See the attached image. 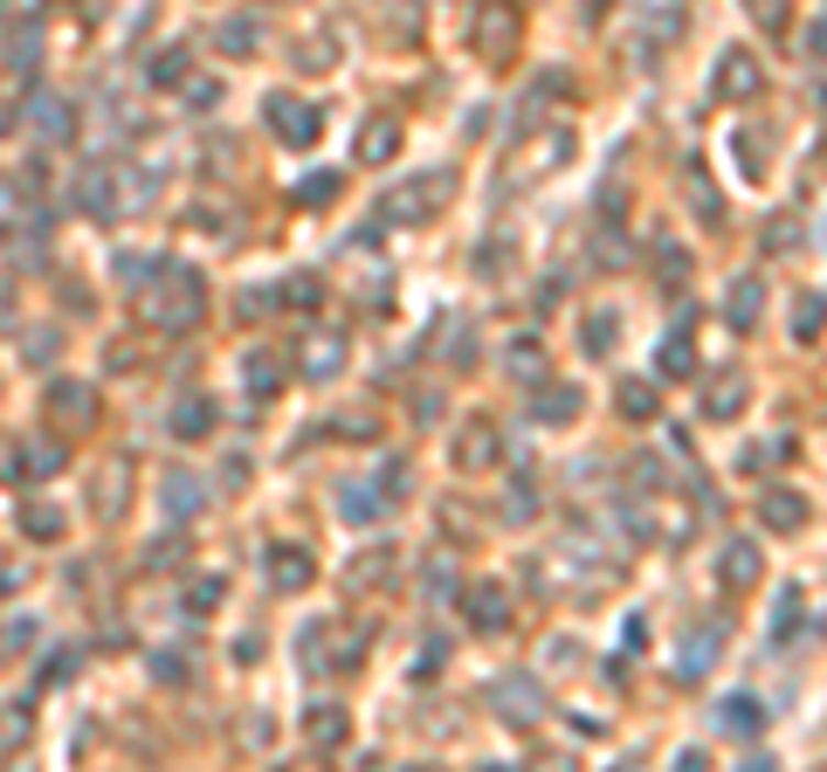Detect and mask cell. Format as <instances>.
<instances>
[{
    "label": "cell",
    "instance_id": "1",
    "mask_svg": "<svg viewBox=\"0 0 827 772\" xmlns=\"http://www.w3.org/2000/svg\"><path fill=\"white\" fill-rule=\"evenodd\" d=\"M455 200V173L449 166H434V173H421V179H407V187H394L379 200V221H407V228H421V221H434Z\"/></svg>",
    "mask_w": 827,
    "mask_h": 772
},
{
    "label": "cell",
    "instance_id": "2",
    "mask_svg": "<svg viewBox=\"0 0 827 772\" xmlns=\"http://www.w3.org/2000/svg\"><path fill=\"white\" fill-rule=\"evenodd\" d=\"M366 662V635L345 628V621H318L304 635V669L310 676H345V669Z\"/></svg>",
    "mask_w": 827,
    "mask_h": 772
},
{
    "label": "cell",
    "instance_id": "3",
    "mask_svg": "<svg viewBox=\"0 0 827 772\" xmlns=\"http://www.w3.org/2000/svg\"><path fill=\"white\" fill-rule=\"evenodd\" d=\"M145 318H152V324H166V331H187V324L200 318V276L166 263L159 283H145Z\"/></svg>",
    "mask_w": 827,
    "mask_h": 772
},
{
    "label": "cell",
    "instance_id": "4",
    "mask_svg": "<svg viewBox=\"0 0 827 772\" xmlns=\"http://www.w3.org/2000/svg\"><path fill=\"white\" fill-rule=\"evenodd\" d=\"M470 48L483 63H517V48H525V14L517 8H470Z\"/></svg>",
    "mask_w": 827,
    "mask_h": 772
},
{
    "label": "cell",
    "instance_id": "5",
    "mask_svg": "<svg viewBox=\"0 0 827 772\" xmlns=\"http://www.w3.org/2000/svg\"><path fill=\"white\" fill-rule=\"evenodd\" d=\"M724 635H731V628H724V614H704V621L683 635V649H676V676H683V683H704L710 669H717Z\"/></svg>",
    "mask_w": 827,
    "mask_h": 772
},
{
    "label": "cell",
    "instance_id": "6",
    "mask_svg": "<svg viewBox=\"0 0 827 772\" xmlns=\"http://www.w3.org/2000/svg\"><path fill=\"white\" fill-rule=\"evenodd\" d=\"M489 704H497L504 725H538L545 717V690H538V676H497V690H489Z\"/></svg>",
    "mask_w": 827,
    "mask_h": 772
},
{
    "label": "cell",
    "instance_id": "7",
    "mask_svg": "<svg viewBox=\"0 0 827 772\" xmlns=\"http://www.w3.org/2000/svg\"><path fill=\"white\" fill-rule=\"evenodd\" d=\"M497 462H504V434H497V421H489V415H476L470 428L455 434V470L483 476V470H497Z\"/></svg>",
    "mask_w": 827,
    "mask_h": 772
},
{
    "label": "cell",
    "instance_id": "8",
    "mask_svg": "<svg viewBox=\"0 0 827 772\" xmlns=\"http://www.w3.org/2000/svg\"><path fill=\"white\" fill-rule=\"evenodd\" d=\"M462 614H470L476 635H504L510 628V586H497V580L462 586Z\"/></svg>",
    "mask_w": 827,
    "mask_h": 772
},
{
    "label": "cell",
    "instance_id": "9",
    "mask_svg": "<svg viewBox=\"0 0 827 772\" xmlns=\"http://www.w3.org/2000/svg\"><path fill=\"white\" fill-rule=\"evenodd\" d=\"M710 84H717V97H724V104H745V97H759V90H765V69L752 63V48H724Z\"/></svg>",
    "mask_w": 827,
    "mask_h": 772
},
{
    "label": "cell",
    "instance_id": "10",
    "mask_svg": "<svg viewBox=\"0 0 827 772\" xmlns=\"http://www.w3.org/2000/svg\"><path fill=\"white\" fill-rule=\"evenodd\" d=\"M263 111H269V132H276L283 145H310V139H318V111H310L304 97H290V90H276V97H269Z\"/></svg>",
    "mask_w": 827,
    "mask_h": 772
},
{
    "label": "cell",
    "instance_id": "11",
    "mask_svg": "<svg viewBox=\"0 0 827 772\" xmlns=\"http://www.w3.org/2000/svg\"><path fill=\"white\" fill-rule=\"evenodd\" d=\"M759 573H765V559H759L752 538H731V545L717 552V586H724V594H745V586H759Z\"/></svg>",
    "mask_w": 827,
    "mask_h": 772
},
{
    "label": "cell",
    "instance_id": "12",
    "mask_svg": "<svg viewBox=\"0 0 827 772\" xmlns=\"http://www.w3.org/2000/svg\"><path fill=\"white\" fill-rule=\"evenodd\" d=\"M352 152H359V166H386V159L400 152V118H394V111H373L366 124H359Z\"/></svg>",
    "mask_w": 827,
    "mask_h": 772
},
{
    "label": "cell",
    "instance_id": "13",
    "mask_svg": "<svg viewBox=\"0 0 827 772\" xmlns=\"http://www.w3.org/2000/svg\"><path fill=\"white\" fill-rule=\"evenodd\" d=\"M710 725H717L724 738H759V731H765V704H759V697H745V690H731V697H717Z\"/></svg>",
    "mask_w": 827,
    "mask_h": 772
},
{
    "label": "cell",
    "instance_id": "14",
    "mask_svg": "<svg viewBox=\"0 0 827 772\" xmlns=\"http://www.w3.org/2000/svg\"><path fill=\"white\" fill-rule=\"evenodd\" d=\"M531 421H538V428H565V421H580V386H565V379H538V394H531Z\"/></svg>",
    "mask_w": 827,
    "mask_h": 772
},
{
    "label": "cell",
    "instance_id": "15",
    "mask_svg": "<svg viewBox=\"0 0 827 772\" xmlns=\"http://www.w3.org/2000/svg\"><path fill=\"white\" fill-rule=\"evenodd\" d=\"M745 400H752V379H745L738 366H724V373L710 379V394H704V415H710V421H738Z\"/></svg>",
    "mask_w": 827,
    "mask_h": 772
},
{
    "label": "cell",
    "instance_id": "16",
    "mask_svg": "<svg viewBox=\"0 0 827 772\" xmlns=\"http://www.w3.org/2000/svg\"><path fill=\"white\" fill-rule=\"evenodd\" d=\"M310 573H318V565H310V545H276L269 552V586L276 594H304Z\"/></svg>",
    "mask_w": 827,
    "mask_h": 772
},
{
    "label": "cell",
    "instance_id": "17",
    "mask_svg": "<svg viewBox=\"0 0 827 772\" xmlns=\"http://www.w3.org/2000/svg\"><path fill=\"white\" fill-rule=\"evenodd\" d=\"M297 366H304V379H331V373L345 366V339H339V331H310L304 352H297Z\"/></svg>",
    "mask_w": 827,
    "mask_h": 772
},
{
    "label": "cell",
    "instance_id": "18",
    "mask_svg": "<svg viewBox=\"0 0 827 772\" xmlns=\"http://www.w3.org/2000/svg\"><path fill=\"white\" fill-rule=\"evenodd\" d=\"M724 318H731V331H752L765 318V283L759 276H738L731 297H724Z\"/></svg>",
    "mask_w": 827,
    "mask_h": 772
},
{
    "label": "cell",
    "instance_id": "19",
    "mask_svg": "<svg viewBox=\"0 0 827 772\" xmlns=\"http://www.w3.org/2000/svg\"><path fill=\"white\" fill-rule=\"evenodd\" d=\"M386 510H394V504L379 497V483H345V490H339V518L345 525H379Z\"/></svg>",
    "mask_w": 827,
    "mask_h": 772
},
{
    "label": "cell",
    "instance_id": "20",
    "mask_svg": "<svg viewBox=\"0 0 827 772\" xmlns=\"http://www.w3.org/2000/svg\"><path fill=\"white\" fill-rule=\"evenodd\" d=\"M759 525L765 531H800V525H807V497H800V490H765L759 497Z\"/></svg>",
    "mask_w": 827,
    "mask_h": 772
},
{
    "label": "cell",
    "instance_id": "21",
    "mask_svg": "<svg viewBox=\"0 0 827 772\" xmlns=\"http://www.w3.org/2000/svg\"><path fill=\"white\" fill-rule=\"evenodd\" d=\"M683 194H690V208H696V221H710V228L724 221V194L710 187V173H704V166H696V159L683 166Z\"/></svg>",
    "mask_w": 827,
    "mask_h": 772
},
{
    "label": "cell",
    "instance_id": "22",
    "mask_svg": "<svg viewBox=\"0 0 827 772\" xmlns=\"http://www.w3.org/2000/svg\"><path fill=\"white\" fill-rule=\"evenodd\" d=\"M655 373H662V379H690V373H696V345H690V331H683V324L662 339V352H655Z\"/></svg>",
    "mask_w": 827,
    "mask_h": 772
},
{
    "label": "cell",
    "instance_id": "23",
    "mask_svg": "<svg viewBox=\"0 0 827 772\" xmlns=\"http://www.w3.org/2000/svg\"><path fill=\"white\" fill-rule=\"evenodd\" d=\"M214 400H179L173 407V434H179V442H207V434H214Z\"/></svg>",
    "mask_w": 827,
    "mask_h": 772
},
{
    "label": "cell",
    "instance_id": "24",
    "mask_svg": "<svg viewBox=\"0 0 827 772\" xmlns=\"http://www.w3.org/2000/svg\"><path fill=\"white\" fill-rule=\"evenodd\" d=\"M304 731H310V745H324V752H339V745H345V731H352V717H345L339 704H318V710L304 717Z\"/></svg>",
    "mask_w": 827,
    "mask_h": 772
},
{
    "label": "cell",
    "instance_id": "25",
    "mask_svg": "<svg viewBox=\"0 0 827 772\" xmlns=\"http://www.w3.org/2000/svg\"><path fill=\"white\" fill-rule=\"evenodd\" d=\"M580 339H586V359H614V345H620V311H586Z\"/></svg>",
    "mask_w": 827,
    "mask_h": 772
},
{
    "label": "cell",
    "instance_id": "26",
    "mask_svg": "<svg viewBox=\"0 0 827 772\" xmlns=\"http://www.w3.org/2000/svg\"><path fill=\"white\" fill-rule=\"evenodd\" d=\"M780 462H793V442H786V434H772V442L738 449V470H745V476H765V470H780Z\"/></svg>",
    "mask_w": 827,
    "mask_h": 772
},
{
    "label": "cell",
    "instance_id": "27",
    "mask_svg": "<svg viewBox=\"0 0 827 772\" xmlns=\"http://www.w3.org/2000/svg\"><path fill=\"white\" fill-rule=\"evenodd\" d=\"M620 415H628V421H655L662 415L655 379H620Z\"/></svg>",
    "mask_w": 827,
    "mask_h": 772
},
{
    "label": "cell",
    "instance_id": "28",
    "mask_svg": "<svg viewBox=\"0 0 827 772\" xmlns=\"http://www.w3.org/2000/svg\"><path fill=\"white\" fill-rule=\"evenodd\" d=\"M242 379H249V394L269 400L276 386H283V359H276V352H249V359H242Z\"/></svg>",
    "mask_w": 827,
    "mask_h": 772
},
{
    "label": "cell",
    "instance_id": "29",
    "mask_svg": "<svg viewBox=\"0 0 827 772\" xmlns=\"http://www.w3.org/2000/svg\"><path fill=\"white\" fill-rule=\"evenodd\" d=\"M124 476H132V462H124V455H111V462H103V476H97V510H103V518H118V510H124Z\"/></svg>",
    "mask_w": 827,
    "mask_h": 772
},
{
    "label": "cell",
    "instance_id": "30",
    "mask_svg": "<svg viewBox=\"0 0 827 772\" xmlns=\"http://www.w3.org/2000/svg\"><path fill=\"white\" fill-rule=\"evenodd\" d=\"M820 331H827V297H814V290H807V297L793 304V339H800V345H814Z\"/></svg>",
    "mask_w": 827,
    "mask_h": 772
},
{
    "label": "cell",
    "instance_id": "31",
    "mask_svg": "<svg viewBox=\"0 0 827 772\" xmlns=\"http://www.w3.org/2000/svg\"><path fill=\"white\" fill-rule=\"evenodd\" d=\"M655 276H662V290H676V283L690 276V255H683V242H655Z\"/></svg>",
    "mask_w": 827,
    "mask_h": 772
},
{
    "label": "cell",
    "instance_id": "32",
    "mask_svg": "<svg viewBox=\"0 0 827 772\" xmlns=\"http://www.w3.org/2000/svg\"><path fill=\"white\" fill-rule=\"evenodd\" d=\"M800 614H807V600H800V586H786V594H780V607H772V641H793Z\"/></svg>",
    "mask_w": 827,
    "mask_h": 772
},
{
    "label": "cell",
    "instance_id": "33",
    "mask_svg": "<svg viewBox=\"0 0 827 772\" xmlns=\"http://www.w3.org/2000/svg\"><path fill=\"white\" fill-rule=\"evenodd\" d=\"M731 145H738V166H745V179H759V173H765V152H772V139H765V132H738Z\"/></svg>",
    "mask_w": 827,
    "mask_h": 772
},
{
    "label": "cell",
    "instance_id": "34",
    "mask_svg": "<svg viewBox=\"0 0 827 772\" xmlns=\"http://www.w3.org/2000/svg\"><path fill=\"white\" fill-rule=\"evenodd\" d=\"M166 510H173V518H194V510H200V483H187V476H166Z\"/></svg>",
    "mask_w": 827,
    "mask_h": 772
},
{
    "label": "cell",
    "instance_id": "35",
    "mask_svg": "<svg viewBox=\"0 0 827 772\" xmlns=\"http://www.w3.org/2000/svg\"><path fill=\"white\" fill-rule=\"evenodd\" d=\"M48 415H56V421H90V394H76V386H56V394H48Z\"/></svg>",
    "mask_w": 827,
    "mask_h": 772
},
{
    "label": "cell",
    "instance_id": "36",
    "mask_svg": "<svg viewBox=\"0 0 827 772\" xmlns=\"http://www.w3.org/2000/svg\"><path fill=\"white\" fill-rule=\"evenodd\" d=\"M35 124H42V139H69V104H63V97H42Z\"/></svg>",
    "mask_w": 827,
    "mask_h": 772
},
{
    "label": "cell",
    "instance_id": "37",
    "mask_svg": "<svg viewBox=\"0 0 827 772\" xmlns=\"http://www.w3.org/2000/svg\"><path fill=\"white\" fill-rule=\"evenodd\" d=\"M510 373H517V379H538V373H545V352H538V339H517V345H510Z\"/></svg>",
    "mask_w": 827,
    "mask_h": 772
},
{
    "label": "cell",
    "instance_id": "38",
    "mask_svg": "<svg viewBox=\"0 0 827 772\" xmlns=\"http://www.w3.org/2000/svg\"><path fill=\"white\" fill-rule=\"evenodd\" d=\"M379 580H394V552H366V565H352V586H379Z\"/></svg>",
    "mask_w": 827,
    "mask_h": 772
},
{
    "label": "cell",
    "instance_id": "39",
    "mask_svg": "<svg viewBox=\"0 0 827 772\" xmlns=\"http://www.w3.org/2000/svg\"><path fill=\"white\" fill-rule=\"evenodd\" d=\"M641 29H649V35H662V42H676V35L690 29V21H683L676 8H649V14H641Z\"/></svg>",
    "mask_w": 827,
    "mask_h": 772
},
{
    "label": "cell",
    "instance_id": "40",
    "mask_svg": "<svg viewBox=\"0 0 827 772\" xmlns=\"http://www.w3.org/2000/svg\"><path fill=\"white\" fill-rule=\"evenodd\" d=\"M504 510H510V518H538V483H531V476H525V483H510Z\"/></svg>",
    "mask_w": 827,
    "mask_h": 772
},
{
    "label": "cell",
    "instance_id": "41",
    "mask_svg": "<svg viewBox=\"0 0 827 772\" xmlns=\"http://www.w3.org/2000/svg\"><path fill=\"white\" fill-rule=\"evenodd\" d=\"M276 297H283V304H304V311H310V304H318L324 290H318V276H290V283H283Z\"/></svg>",
    "mask_w": 827,
    "mask_h": 772
},
{
    "label": "cell",
    "instance_id": "42",
    "mask_svg": "<svg viewBox=\"0 0 827 772\" xmlns=\"http://www.w3.org/2000/svg\"><path fill=\"white\" fill-rule=\"evenodd\" d=\"M413 490V470H407V462H386V470H379V497H407Z\"/></svg>",
    "mask_w": 827,
    "mask_h": 772
},
{
    "label": "cell",
    "instance_id": "43",
    "mask_svg": "<svg viewBox=\"0 0 827 772\" xmlns=\"http://www.w3.org/2000/svg\"><path fill=\"white\" fill-rule=\"evenodd\" d=\"M221 48H228V56L255 48V21H221Z\"/></svg>",
    "mask_w": 827,
    "mask_h": 772
},
{
    "label": "cell",
    "instance_id": "44",
    "mask_svg": "<svg viewBox=\"0 0 827 772\" xmlns=\"http://www.w3.org/2000/svg\"><path fill=\"white\" fill-rule=\"evenodd\" d=\"M476 352H483V345H476V324H470V331L455 324V339H449V366H476Z\"/></svg>",
    "mask_w": 827,
    "mask_h": 772
},
{
    "label": "cell",
    "instance_id": "45",
    "mask_svg": "<svg viewBox=\"0 0 827 772\" xmlns=\"http://www.w3.org/2000/svg\"><path fill=\"white\" fill-rule=\"evenodd\" d=\"M21 525H29L35 538H56V531H63V510H48V504H42V510H21Z\"/></svg>",
    "mask_w": 827,
    "mask_h": 772
},
{
    "label": "cell",
    "instance_id": "46",
    "mask_svg": "<svg viewBox=\"0 0 827 772\" xmlns=\"http://www.w3.org/2000/svg\"><path fill=\"white\" fill-rule=\"evenodd\" d=\"M525 772H580V759H573V752H531Z\"/></svg>",
    "mask_w": 827,
    "mask_h": 772
},
{
    "label": "cell",
    "instance_id": "47",
    "mask_svg": "<svg viewBox=\"0 0 827 772\" xmlns=\"http://www.w3.org/2000/svg\"><path fill=\"white\" fill-rule=\"evenodd\" d=\"M179 76H187V56H179V48H166V56L152 63V84H179Z\"/></svg>",
    "mask_w": 827,
    "mask_h": 772
},
{
    "label": "cell",
    "instance_id": "48",
    "mask_svg": "<svg viewBox=\"0 0 827 772\" xmlns=\"http://www.w3.org/2000/svg\"><path fill=\"white\" fill-rule=\"evenodd\" d=\"M600 263H628V242H620V228H600V242H593Z\"/></svg>",
    "mask_w": 827,
    "mask_h": 772
},
{
    "label": "cell",
    "instance_id": "49",
    "mask_svg": "<svg viewBox=\"0 0 827 772\" xmlns=\"http://www.w3.org/2000/svg\"><path fill=\"white\" fill-rule=\"evenodd\" d=\"M331 194H339V173H318V179H310V187H304V200H310V208H324Z\"/></svg>",
    "mask_w": 827,
    "mask_h": 772
},
{
    "label": "cell",
    "instance_id": "50",
    "mask_svg": "<svg viewBox=\"0 0 827 772\" xmlns=\"http://www.w3.org/2000/svg\"><path fill=\"white\" fill-rule=\"evenodd\" d=\"M442 655H449V641H442V635H434V641H428V649H421V669H413V676H421V683H428V676H434V669H442Z\"/></svg>",
    "mask_w": 827,
    "mask_h": 772
},
{
    "label": "cell",
    "instance_id": "51",
    "mask_svg": "<svg viewBox=\"0 0 827 772\" xmlns=\"http://www.w3.org/2000/svg\"><path fill=\"white\" fill-rule=\"evenodd\" d=\"M187 104L194 111H214L221 104V84H187Z\"/></svg>",
    "mask_w": 827,
    "mask_h": 772
},
{
    "label": "cell",
    "instance_id": "52",
    "mask_svg": "<svg viewBox=\"0 0 827 772\" xmlns=\"http://www.w3.org/2000/svg\"><path fill=\"white\" fill-rule=\"evenodd\" d=\"M276 304H283L276 290H242V311H255V318H269V311H276Z\"/></svg>",
    "mask_w": 827,
    "mask_h": 772
},
{
    "label": "cell",
    "instance_id": "53",
    "mask_svg": "<svg viewBox=\"0 0 827 772\" xmlns=\"http://www.w3.org/2000/svg\"><path fill=\"white\" fill-rule=\"evenodd\" d=\"M620 641H628V649H649V621H641V614H628V628H620Z\"/></svg>",
    "mask_w": 827,
    "mask_h": 772
},
{
    "label": "cell",
    "instance_id": "54",
    "mask_svg": "<svg viewBox=\"0 0 827 772\" xmlns=\"http://www.w3.org/2000/svg\"><path fill=\"white\" fill-rule=\"evenodd\" d=\"M187 600H194V607H221V580H200Z\"/></svg>",
    "mask_w": 827,
    "mask_h": 772
},
{
    "label": "cell",
    "instance_id": "55",
    "mask_svg": "<svg viewBox=\"0 0 827 772\" xmlns=\"http://www.w3.org/2000/svg\"><path fill=\"white\" fill-rule=\"evenodd\" d=\"M786 242H793V221L780 214V221H772V228H765V249H786Z\"/></svg>",
    "mask_w": 827,
    "mask_h": 772
},
{
    "label": "cell",
    "instance_id": "56",
    "mask_svg": "<svg viewBox=\"0 0 827 772\" xmlns=\"http://www.w3.org/2000/svg\"><path fill=\"white\" fill-rule=\"evenodd\" d=\"M807 56H827V14H820L814 29H807Z\"/></svg>",
    "mask_w": 827,
    "mask_h": 772
},
{
    "label": "cell",
    "instance_id": "57",
    "mask_svg": "<svg viewBox=\"0 0 827 772\" xmlns=\"http://www.w3.org/2000/svg\"><path fill=\"white\" fill-rule=\"evenodd\" d=\"M704 765H710V752H683L676 759V772H704Z\"/></svg>",
    "mask_w": 827,
    "mask_h": 772
},
{
    "label": "cell",
    "instance_id": "58",
    "mask_svg": "<svg viewBox=\"0 0 827 772\" xmlns=\"http://www.w3.org/2000/svg\"><path fill=\"white\" fill-rule=\"evenodd\" d=\"M745 772H780V759H765V752H759V759H745Z\"/></svg>",
    "mask_w": 827,
    "mask_h": 772
},
{
    "label": "cell",
    "instance_id": "59",
    "mask_svg": "<svg viewBox=\"0 0 827 772\" xmlns=\"http://www.w3.org/2000/svg\"><path fill=\"white\" fill-rule=\"evenodd\" d=\"M290 772H324V765H318V759H310V765H290Z\"/></svg>",
    "mask_w": 827,
    "mask_h": 772
},
{
    "label": "cell",
    "instance_id": "60",
    "mask_svg": "<svg viewBox=\"0 0 827 772\" xmlns=\"http://www.w3.org/2000/svg\"><path fill=\"white\" fill-rule=\"evenodd\" d=\"M8 124H14V118H8V104H0V132H8Z\"/></svg>",
    "mask_w": 827,
    "mask_h": 772
}]
</instances>
